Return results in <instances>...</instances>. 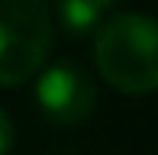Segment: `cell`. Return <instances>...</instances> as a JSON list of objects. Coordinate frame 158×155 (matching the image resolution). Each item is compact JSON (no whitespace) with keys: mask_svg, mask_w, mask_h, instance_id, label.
I'll return each instance as SVG.
<instances>
[{"mask_svg":"<svg viewBox=\"0 0 158 155\" xmlns=\"http://www.w3.org/2000/svg\"><path fill=\"white\" fill-rule=\"evenodd\" d=\"M106 13L100 10L94 0H58L55 3V19L68 36H87L100 26Z\"/></svg>","mask_w":158,"mask_h":155,"instance_id":"277c9868","label":"cell"},{"mask_svg":"<svg viewBox=\"0 0 158 155\" xmlns=\"http://www.w3.org/2000/svg\"><path fill=\"white\" fill-rule=\"evenodd\" d=\"M35 107L55 126H77L97 107L94 78L74 61H55L35 71Z\"/></svg>","mask_w":158,"mask_h":155,"instance_id":"3957f363","label":"cell"},{"mask_svg":"<svg viewBox=\"0 0 158 155\" xmlns=\"http://www.w3.org/2000/svg\"><path fill=\"white\" fill-rule=\"evenodd\" d=\"M52 10L45 0H0V87L35 78L52 48Z\"/></svg>","mask_w":158,"mask_h":155,"instance_id":"7a4b0ae2","label":"cell"},{"mask_svg":"<svg viewBox=\"0 0 158 155\" xmlns=\"http://www.w3.org/2000/svg\"><path fill=\"white\" fill-rule=\"evenodd\" d=\"M94 3H97V6H100V10H103V13H106V10H113V6H116V3H119V0H94Z\"/></svg>","mask_w":158,"mask_h":155,"instance_id":"8992f818","label":"cell"},{"mask_svg":"<svg viewBox=\"0 0 158 155\" xmlns=\"http://www.w3.org/2000/svg\"><path fill=\"white\" fill-rule=\"evenodd\" d=\"M13 145V119L0 110V155H6Z\"/></svg>","mask_w":158,"mask_h":155,"instance_id":"5b68a950","label":"cell"},{"mask_svg":"<svg viewBox=\"0 0 158 155\" xmlns=\"http://www.w3.org/2000/svg\"><path fill=\"white\" fill-rule=\"evenodd\" d=\"M97 71L113 90L145 97L158 87V26L145 13H116L94 29Z\"/></svg>","mask_w":158,"mask_h":155,"instance_id":"6da1fadb","label":"cell"}]
</instances>
